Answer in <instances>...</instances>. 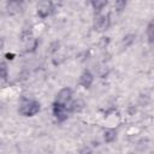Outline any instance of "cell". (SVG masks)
Segmentation results:
<instances>
[{
	"label": "cell",
	"instance_id": "obj_1",
	"mask_svg": "<svg viewBox=\"0 0 154 154\" xmlns=\"http://www.w3.org/2000/svg\"><path fill=\"white\" fill-rule=\"evenodd\" d=\"M40 109H41L40 102L24 97V99H22L18 112H19V114H22L24 117H34L35 114H37L40 112Z\"/></svg>",
	"mask_w": 154,
	"mask_h": 154
},
{
	"label": "cell",
	"instance_id": "obj_2",
	"mask_svg": "<svg viewBox=\"0 0 154 154\" xmlns=\"http://www.w3.org/2000/svg\"><path fill=\"white\" fill-rule=\"evenodd\" d=\"M53 116L55 117V119L60 123L65 122L69 117V109L66 107V105H63V103H59V102H53Z\"/></svg>",
	"mask_w": 154,
	"mask_h": 154
},
{
	"label": "cell",
	"instance_id": "obj_3",
	"mask_svg": "<svg viewBox=\"0 0 154 154\" xmlns=\"http://www.w3.org/2000/svg\"><path fill=\"white\" fill-rule=\"evenodd\" d=\"M111 25V19L108 14H96L94 18V28L99 31L107 30Z\"/></svg>",
	"mask_w": 154,
	"mask_h": 154
},
{
	"label": "cell",
	"instance_id": "obj_4",
	"mask_svg": "<svg viewBox=\"0 0 154 154\" xmlns=\"http://www.w3.org/2000/svg\"><path fill=\"white\" fill-rule=\"evenodd\" d=\"M54 7H53V2L51 1H41L37 5V16L42 19L47 18L48 16L52 14Z\"/></svg>",
	"mask_w": 154,
	"mask_h": 154
},
{
	"label": "cell",
	"instance_id": "obj_5",
	"mask_svg": "<svg viewBox=\"0 0 154 154\" xmlns=\"http://www.w3.org/2000/svg\"><path fill=\"white\" fill-rule=\"evenodd\" d=\"M71 99H72V89L66 87V88H63L58 91V94L55 96V102L67 105L69 102H71Z\"/></svg>",
	"mask_w": 154,
	"mask_h": 154
},
{
	"label": "cell",
	"instance_id": "obj_6",
	"mask_svg": "<svg viewBox=\"0 0 154 154\" xmlns=\"http://www.w3.org/2000/svg\"><path fill=\"white\" fill-rule=\"evenodd\" d=\"M93 82H94V76H93V73L89 71V70H84L83 72H82V75L79 76V84L83 87V88H90V85L93 84Z\"/></svg>",
	"mask_w": 154,
	"mask_h": 154
},
{
	"label": "cell",
	"instance_id": "obj_7",
	"mask_svg": "<svg viewBox=\"0 0 154 154\" xmlns=\"http://www.w3.org/2000/svg\"><path fill=\"white\" fill-rule=\"evenodd\" d=\"M117 138V130L116 129H106L103 131V141L106 143H112Z\"/></svg>",
	"mask_w": 154,
	"mask_h": 154
},
{
	"label": "cell",
	"instance_id": "obj_8",
	"mask_svg": "<svg viewBox=\"0 0 154 154\" xmlns=\"http://www.w3.org/2000/svg\"><path fill=\"white\" fill-rule=\"evenodd\" d=\"M6 10L8 11L10 14L18 13V12L22 10V2H18V1H11V2H7V5H6Z\"/></svg>",
	"mask_w": 154,
	"mask_h": 154
},
{
	"label": "cell",
	"instance_id": "obj_9",
	"mask_svg": "<svg viewBox=\"0 0 154 154\" xmlns=\"http://www.w3.org/2000/svg\"><path fill=\"white\" fill-rule=\"evenodd\" d=\"M135 40H136V35L135 34H126L123 37V40H122L123 48H129L130 46H132L134 42H135Z\"/></svg>",
	"mask_w": 154,
	"mask_h": 154
},
{
	"label": "cell",
	"instance_id": "obj_10",
	"mask_svg": "<svg viewBox=\"0 0 154 154\" xmlns=\"http://www.w3.org/2000/svg\"><path fill=\"white\" fill-rule=\"evenodd\" d=\"M91 6H93V8L95 10V12L97 13V14H100V12L103 10V7L105 6H107V1H105V0H93L91 2Z\"/></svg>",
	"mask_w": 154,
	"mask_h": 154
},
{
	"label": "cell",
	"instance_id": "obj_11",
	"mask_svg": "<svg viewBox=\"0 0 154 154\" xmlns=\"http://www.w3.org/2000/svg\"><path fill=\"white\" fill-rule=\"evenodd\" d=\"M147 36H148V40L150 43L154 42V18L147 25Z\"/></svg>",
	"mask_w": 154,
	"mask_h": 154
},
{
	"label": "cell",
	"instance_id": "obj_12",
	"mask_svg": "<svg viewBox=\"0 0 154 154\" xmlns=\"http://www.w3.org/2000/svg\"><path fill=\"white\" fill-rule=\"evenodd\" d=\"M126 5H128L126 1H124V0H118V1L114 2V8H116L117 12H122L123 10H125Z\"/></svg>",
	"mask_w": 154,
	"mask_h": 154
},
{
	"label": "cell",
	"instance_id": "obj_13",
	"mask_svg": "<svg viewBox=\"0 0 154 154\" xmlns=\"http://www.w3.org/2000/svg\"><path fill=\"white\" fill-rule=\"evenodd\" d=\"M0 73H1L2 81H6V78H7V65H6L5 61H2L0 64Z\"/></svg>",
	"mask_w": 154,
	"mask_h": 154
},
{
	"label": "cell",
	"instance_id": "obj_14",
	"mask_svg": "<svg viewBox=\"0 0 154 154\" xmlns=\"http://www.w3.org/2000/svg\"><path fill=\"white\" fill-rule=\"evenodd\" d=\"M59 46H60V42H59V41H54V42H52L51 46H49L48 52H49V53H54V52H57V51L59 49Z\"/></svg>",
	"mask_w": 154,
	"mask_h": 154
},
{
	"label": "cell",
	"instance_id": "obj_15",
	"mask_svg": "<svg viewBox=\"0 0 154 154\" xmlns=\"http://www.w3.org/2000/svg\"><path fill=\"white\" fill-rule=\"evenodd\" d=\"M91 153H93V152H91V149H90L89 147H87V146H85V147H83V148L79 150V154H91Z\"/></svg>",
	"mask_w": 154,
	"mask_h": 154
},
{
	"label": "cell",
	"instance_id": "obj_16",
	"mask_svg": "<svg viewBox=\"0 0 154 154\" xmlns=\"http://www.w3.org/2000/svg\"><path fill=\"white\" fill-rule=\"evenodd\" d=\"M5 57H6V59H8V60H12V59H13V57H14V54H12V53H7Z\"/></svg>",
	"mask_w": 154,
	"mask_h": 154
},
{
	"label": "cell",
	"instance_id": "obj_17",
	"mask_svg": "<svg viewBox=\"0 0 154 154\" xmlns=\"http://www.w3.org/2000/svg\"><path fill=\"white\" fill-rule=\"evenodd\" d=\"M129 154H135V153H129Z\"/></svg>",
	"mask_w": 154,
	"mask_h": 154
}]
</instances>
